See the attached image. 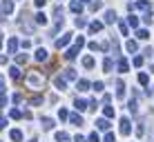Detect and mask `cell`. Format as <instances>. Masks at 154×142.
Segmentation results:
<instances>
[{
  "label": "cell",
  "mask_w": 154,
  "mask_h": 142,
  "mask_svg": "<svg viewBox=\"0 0 154 142\" xmlns=\"http://www.w3.org/2000/svg\"><path fill=\"white\" fill-rule=\"evenodd\" d=\"M0 47H2V36H0Z\"/></svg>",
  "instance_id": "cell-59"
},
{
  "label": "cell",
  "mask_w": 154,
  "mask_h": 142,
  "mask_svg": "<svg viewBox=\"0 0 154 142\" xmlns=\"http://www.w3.org/2000/svg\"><path fill=\"white\" fill-rule=\"evenodd\" d=\"M29 142H38V138H36V135H34V138H31V140H29Z\"/></svg>",
  "instance_id": "cell-57"
},
{
  "label": "cell",
  "mask_w": 154,
  "mask_h": 142,
  "mask_svg": "<svg viewBox=\"0 0 154 142\" xmlns=\"http://www.w3.org/2000/svg\"><path fill=\"white\" fill-rule=\"evenodd\" d=\"M25 82H27V87L29 89H42L45 87V82H47V78H45V73H42L40 69H34V71H29L27 76H25Z\"/></svg>",
  "instance_id": "cell-1"
},
{
  "label": "cell",
  "mask_w": 154,
  "mask_h": 142,
  "mask_svg": "<svg viewBox=\"0 0 154 142\" xmlns=\"http://www.w3.org/2000/svg\"><path fill=\"white\" fill-rule=\"evenodd\" d=\"M11 11H14V0H2V13L9 16Z\"/></svg>",
  "instance_id": "cell-11"
},
{
  "label": "cell",
  "mask_w": 154,
  "mask_h": 142,
  "mask_svg": "<svg viewBox=\"0 0 154 142\" xmlns=\"http://www.w3.org/2000/svg\"><path fill=\"white\" fill-rule=\"evenodd\" d=\"M147 82H150V76H147V73H139V85L145 87Z\"/></svg>",
  "instance_id": "cell-30"
},
{
  "label": "cell",
  "mask_w": 154,
  "mask_h": 142,
  "mask_svg": "<svg viewBox=\"0 0 154 142\" xmlns=\"http://www.w3.org/2000/svg\"><path fill=\"white\" fill-rule=\"evenodd\" d=\"M125 49L130 51V54H136V51H139V45H136L134 40H127V42H125Z\"/></svg>",
  "instance_id": "cell-19"
},
{
  "label": "cell",
  "mask_w": 154,
  "mask_h": 142,
  "mask_svg": "<svg viewBox=\"0 0 154 142\" xmlns=\"http://www.w3.org/2000/svg\"><path fill=\"white\" fill-rule=\"evenodd\" d=\"M92 87H94V91H105V85H103L100 80H98V82H94Z\"/></svg>",
  "instance_id": "cell-38"
},
{
  "label": "cell",
  "mask_w": 154,
  "mask_h": 142,
  "mask_svg": "<svg viewBox=\"0 0 154 142\" xmlns=\"http://www.w3.org/2000/svg\"><path fill=\"white\" fill-rule=\"evenodd\" d=\"M34 58H36V60H38V62H45V60H47V58H49V56H47V51H45V49H36Z\"/></svg>",
  "instance_id": "cell-18"
},
{
  "label": "cell",
  "mask_w": 154,
  "mask_h": 142,
  "mask_svg": "<svg viewBox=\"0 0 154 142\" xmlns=\"http://www.w3.org/2000/svg\"><path fill=\"white\" fill-rule=\"evenodd\" d=\"M45 2H47V0H34L36 7H45Z\"/></svg>",
  "instance_id": "cell-51"
},
{
  "label": "cell",
  "mask_w": 154,
  "mask_h": 142,
  "mask_svg": "<svg viewBox=\"0 0 154 142\" xmlns=\"http://www.w3.org/2000/svg\"><path fill=\"white\" fill-rule=\"evenodd\" d=\"M9 118H14V120L23 118V111H20V109H11V111H9Z\"/></svg>",
  "instance_id": "cell-31"
},
{
  "label": "cell",
  "mask_w": 154,
  "mask_h": 142,
  "mask_svg": "<svg viewBox=\"0 0 154 142\" xmlns=\"http://www.w3.org/2000/svg\"><path fill=\"white\" fill-rule=\"evenodd\" d=\"M119 31H121V33H123V36H127V31H130V25L121 20V22H119Z\"/></svg>",
  "instance_id": "cell-28"
},
{
  "label": "cell",
  "mask_w": 154,
  "mask_h": 142,
  "mask_svg": "<svg viewBox=\"0 0 154 142\" xmlns=\"http://www.w3.org/2000/svg\"><path fill=\"white\" fill-rule=\"evenodd\" d=\"M83 45H85V38H83V36H78V38H76V47H78V49H81Z\"/></svg>",
  "instance_id": "cell-47"
},
{
  "label": "cell",
  "mask_w": 154,
  "mask_h": 142,
  "mask_svg": "<svg viewBox=\"0 0 154 142\" xmlns=\"http://www.w3.org/2000/svg\"><path fill=\"white\" fill-rule=\"evenodd\" d=\"M27 60H29V56H27V54H20V56H16V62H18V65H25Z\"/></svg>",
  "instance_id": "cell-35"
},
{
  "label": "cell",
  "mask_w": 154,
  "mask_h": 142,
  "mask_svg": "<svg viewBox=\"0 0 154 142\" xmlns=\"http://www.w3.org/2000/svg\"><path fill=\"white\" fill-rule=\"evenodd\" d=\"M103 142H114V135L109 133V131H105V140Z\"/></svg>",
  "instance_id": "cell-44"
},
{
  "label": "cell",
  "mask_w": 154,
  "mask_h": 142,
  "mask_svg": "<svg viewBox=\"0 0 154 142\" xmlns=\"http://www.w3.org/2000/svg\"><path fill=\"white\" fill-rule=\"evenodd\" d=\"M63 78H65L67 82H74V80H78V73H76V69H72V67H69V69L63 71Z\"/></svg>",
  "instance_id": "cell-4"
},
{
  "label": "cell",
  "mask_w": 154,
  "mask_h": 142,
  "mask_svg": "<svg viewBox=\"0 0 154 142\" xmlns=\"http://www.w3.org/2000/svg\"><path fill=\"white\" fill-rule=\"evenodd\" d=\"M0 129H7V120L5 118H0Z\"/></svg>",
  "instance_id": "cell-53"
},
{
  "label": "cell",
  "mask_w": 154,
  "mask_h": 142,
  "mask_svg": "<svg viewBox=\"0 0 154 142\" xmlns=\"http://www.w3.org/2000/svg\"><path fill=\"white\" fill-rule=\"evenodd\" d=\"M58 118H60L63 122H65V120H69V111H67V109H60V111H58Z\"/></svg>",
  "instance_id": "cell-34"
},
{
  "label": "cell",
  "mask_w": 154,
  "mask_h": 142,
  "mask_svg": "<svg viewBox=\"0 0 154 142\" xmlns=\"http://www.w3.org/2000/svg\"><path fill=\"white\" fill-rule=\"evenodd\" d=\"M69 9H72V11H74V13H81V9H83V4H81V2H72V4H69Z\"/></svg>",
  "instance_id": "cell-36"
},
{
  "label": "cell",
  "mask_w": 154,
  "mask_h": 142,
  "mask_svg": "<svg viewBox=\"0 0 154 142\" xmlns=\"http://www.w3.org/2000/svg\"><path fill=\"white\" fill-rule=\"evenodd\" d=\"M7 60H9L7 56H0V65H7Z\"/></svg>",
  "instance_id": "cell-55"
},
{
  "label": "cell",
  "mask_w": 154,
  "mask_h": 142,
  "mask_svg": "<svg viewBox=\"0 0 154 142\" xmlns=\"http://www.w3.org/2000/svg\"><path fill=\"white\" fill-rule=\"evenodd\" d=\"M116 89H119V91H116V98H123L125 96V85H123V80H119V82H116Z\"/></svg>",
  "instance_id": "cell-20"
},
{
  "label": "cell",
  "mask_w": 154,
  "mask_h": 142,
  "mask_svg": "<svg viewBox=\"0 0 154 142\" xmlns=\"http://www.w3.org/2000/svg\"><path fill=\"white\" fill-rule=\"evenodd\" d=\"M85 25H87V20H85L83 16H78L76 18V27H85Z\"/></svg>",
  "instance_id": "cell-40"
},
{
  "label": "cell",
  "mask_w": 154,
  "mask_h": 142,
  "mask_svg": "<svg viewBox=\"0 0 154 142\" xmlns=\"http://www.w3.org/2000/svg\"><path fill=\"white\" fill-rule=\"evenodd\" d=\"M5 104H7V98H5V93H2V96H0V107H5Z\"/></svg>",
  "instance_id": "cell-54"
},
{
  "label": "cell",
  "mask_w": 154,
  "mask_h": 142,
  "mask_svg": "<svg viewBox=\"0 0 154 142\" xmlns=\"http://www.w3.org/2000/svg\"><path fill=\"white\" fill-rule=\"evenodd\" d=\"M56 142H72V138H69L67 131H58L56 133Z\"/></svg>",
  "instance_id": "cell-16"
},
{
  "label": "cell",
  "mask_w": 154,
  "mask_h": 142,
  "mask_svg": "<svg viewBox=\"0 0 154 142\" xmlns=\"http://www.w3.org/2000/svg\"><path fill=\"white\" fill-rule=\"evenodd\" d=\"M105 22H107V25H114V22H116V13L112 11V9H109V11H105Z\"/></svg>",
  "instance_id": "cell-21"
},
{
  "label": "cell",
  "mask_w": 154,
  "mask_h": 142,
  "mask_svg": "<svg viewBox=\"0 0 154 142\" xmlns=\"http://www.w3.org/2000/svg\"><path fill=\"white\" fill-rule=\"evenodd\" d=\"M0 142H2V140H0Z\"/></svg>",
  "instance_id": "cell-60"
},
{
  "label": "cell",
  "mask_w": 154,
  "mask_h": 142,
  "mask_svg": "<svg viewBox=\"0 0 154 142\" xmlns=\"http://www.w3.org/2000/svg\"><path fill=\"white\" fill-rule=\"evenodd\" d=\"M136 38H139V40H147V38H150V31H147V29H139V31H136Z\"/></svg>",
  "instance_id": "cell-27"
},
{
  "label": "cell",
  "mask_w": 154,
  "mask_h": 142,
  "mask_svg": "<svg viewBox=\"0 0 154 142\" xmlns=\"http://www.w3.org/2000/svg\"><path fill=\"white\" fill-rule=\"evenodd\" d=\"M143 22H145V25H152V11H150V13H145V16H143Z\"/></svg>",
  "instance_id": "cell-43"
},
{
  "label": "cell",
  "mask_w": 154,
  "mask_h": 142,
  "mask_svg": "<svg viewBox=\"0 0 154 142\" xmlns=\"http://www.w3.org/2000/svg\"><path fill=\"white\" fill-rule=\"evenodd\" d=\"M54 85H56V89H60V91H65L67 89V80L63 76H58V78H54Z\"/></svg>",
  "instance_id": "cell-13"
},
{
  "label": "cell",
  "mask_w": 154,
  "mask_h": 142,
  "mask_svg": "<svg viewBox=\"0 0 154 142\" xmlns=\"http://www.w3.org/2000/svg\"><path fill=\"white\" fill-rule=\"evenodd\" d=\"M83 67H85V69H92V67H94V58L92 56H85L83 58Z\"/></svg>",
  "instance_id": "cell-26"
},
{
  "label": "cell",
  "mask_w": 154,
  "mask_h": 142,
  "mask_svg": "<svg viewBox=\"0 0 154 142\" xmlns=\"http://www.w3.org/2000/svg\"><path fill=\"white\" fill-rule=\"evenodd\" d=\"M5 93V82H2V78H0V96Z\"/></svg>",
  "instance_id": "cell-56"
},
{
  "label": "cell",
  "mask_w": 154,
  "mask_h": 142,
  "mask_svg": "<svg viewBox=\"0 0 154 142\" xmlns=\"http://www.w3.org/2000/svg\"><path fill=\"white\" fill-rule=\"evenodd\" d=\"M34 18H36V25H47V16L42 13V11H38Z\"/></svg>",
  "instance_id": "cell-25"
},
{
  "label": "cell",
  "mask_w": 154,
  "mask_h": 142,
  "mask_svg": "<svg viewBox=\"0 0 154 142\" xmlns=\"http://www.w3.org/2000/svg\"><path fill=\"white\" fill-rule=\"evenodd\" d=\"M9 138H11L14 142H23V131L20 129H11L9 131Z\"/></svg>",
  "instance_id": "cell-12"
},
{
  "label": "cell",
  "mask_w": 154,
  "mask_h": 142,
  "mask_svg": "<svg viewBox=\"0 0 154 142\" xmlns=\"http://www.w3.org/2000/svg\"><path fill=\"white\" fill-rule=\"evenodd\" d=\"M9 78H11L14 82H18V80H23V71L18 69V67H11L9 69Z\"/></svg>",
  "instance_id": "cell-6"
},
{
  "label": "cell",
  "mask_w": 154,
  "mask_h": 142,
  "mask_svg": "<svg viewBox=\"0 0 154 142\" xmlns=\"http://www.w3.org/2000/svg\"><path fill=\"white\" fill-rule=\"evenodd\" d=\"M89 87H92V85H89V80H85V78L76 80V89H78V91H87Z\"/></svg>",
  "instance_id": "cell-14"
},
{
  "label": "cell",
  "mask_w": 154,
  "mask_h": 142,
  "mask_svg": "<svg viewBox=\"0 0 154 142\" xmlns=\"http://www.w3.org/2000/svg\"><path fill=\"white\" fill-rule=\"evenodd\" d=\"M69 122L74 124V127H83V118L78 113H69Z\"/></svg>",
  "instance_id": "cell-15"
},
{
  "label": "cell",
  "mask_w": 154,
  "mask_h": 142,
  "mask_svg": "<svg viewBox=\"0 0 154 142\" xmlns=\"http://www.w3.org/2000/svg\"><path fill=\"white\" fill-rule=\"evenodd\" d=\"M112 67H114L112 58H105V60H103V69H105V71H112Z\"/></svg>",
  "instance_id": "cell-29"
},
{
  "label": "cell",
  "mask_w": 154,
  "mask_h": 142,
  "mask_svg": "<svg viewBox=\"0 0 154 142\" xmlns=\"http://www.w3.org/2000/svg\"><path fill=\"white\" fill-rule=\"evenodd\" d=\"M11 100H14V104H18L20 100H23V96H20V93H14V96H11Z\"/></svg>",
  "instance_id": "cell-48"
},
{
  "label": "cell",
  "mask_w": 154,
  "mask_h": 142,
  "mask_svg": "<svg viewBox=\"0 0 154 142\" xmlns=\"http://www.w3.org/2000/svg\"><path fill=\"white\" fill-rule=\"evenodd\" d=\"M100 29H103V22H98V20H96V22H92V25H89V33H98Z\"/></svg>",
  "instance_id": "cell-24"
},
{
  "label": "cell",
  "mask_w": 154,
  "mask_h": 142,
  "mask_svg": "<svg viewBox=\"0 0 154 142\" xmlns=\"http://www.w3.org/2000/svg\"><path fill=\"white\" fill-rule=\"evenodd\" d=\"M116 67H119V71H121V73H127V71H130V62H127L125 58H119Z\"/></svg>",
  "instance_id": "cell-9"
},
{
  "label": "cell",
  "mask_w": 154,
  "mask_h": 142,
  "mask_svg": "<svg viewBox=\"0 0 154 142\" xmlns=\"http://www.w3.org/2000/svg\"><path fill=\"white\" fill-rule=\"evenodd\" d=\"M103 118H114V107H107V104H103Z\"/></svg>",
  "instance_id": "cell-22"
},
{
  "label": "cell",
  "mask_w": 154,
  "mask_h": 142,
  "mask_svg": "<svg viewBox=\"0 0 154 142\" xmlns=\"http://www.w3.org/2000/svg\"><path fill=\"white\" fill-rule=\"evenodd\" d=\"M40 122H42V129H51V127H54V120H51V118H47V115H42V118H40Z\"/></svg>",
  "instance_id": "cell-23"
},
{
  "label": "cell",
  "mask_w": 154,
  "mask_h": 142,
  "mask_svg": "<svg viewBox=\"0 0 154 142\" xmlns=\"http://www.w3.org/2000/svg\"><path fill=\"white\" fill-rule=\"evenodd\" d=\"M143 133H145V129H143V124H139V127H136V135L143 138Z\"/></svg>",
  "instance_id": "cell-45"
},
{
  "label": "cell",
  "mask_w": 154,
  "mask_h": 142,
  "mask_svg": "<svg viewBox=\"0 0 154 142\" xmlns=\"http://www.w3.org/2000/svg\"><path fill=\"white\" fill-rule=\"evenodd\" d=\"M127 25H130V27H139V18H136V16H130V18H127Z\"/></svg>",
  "instance_id": "cell-37"
},
{
  "label": "cell",
  "mask_w": 154,
  "mask_h": 142,
  "mask_svg": "<svg viewBox=\"0 0 154 142\" xmlns=\"http://www.w3.org/2000/svg\"><path fill=\"white\" fill-rule=\"evenodd\" d=\"M127 107H130V111L134 113V115L139 113V104H136V100H130V104H127Z\"/></svg>",
  "instance_id": "cell-32"
},
{
  "label": "cell",
  "mask_w": 154,
  "mask_h": 142,
  "mask_svg": "<svg viewBox=\"0 0 154 142\" xmlns=\"http://www.w3.org/2000/svg\"><path fill=\"white\" fill-rule=\"evenodd\" d=\"M132 62H134V67H143V56H136Z\"/></svg>",
  "instance_id": "cell-42"
},
{
  "label": "cell",
  "mask_w": 154,
  "mask_h": 142,
  "mask_svg": "<svg viewBox=\"0 0 154 142\" xmlns=\"http://www.w3.org/2000/svg\"><path fill=\"white\" fill-rule=\"evenodd\" d=\"M87 107H89V111H96V100L89 98V100H87Z\"/></svg>",
  "instance_id": "cell-39"
},
{
  "label": "cell",
  "mask_w": 154,
  "mask_h": 142,
  "mask_svg": "<svg viewBox=\"0 0 154 142\" xmlns=\"http://www.w3.org/2000/svg\"><path fill=\"white\" fill-rule=\"evenodd\" d=\"M18 47H20L18 38H16V36H11V38H9V42H7V51H9V54H14V56H16V51H18Z\"/></svg>",
  "instance_id": "cell-3"
},
{
  "label": "cell",
  "mask_w": 154,
  "mask_h": 142,
  "mask_svg": "<svg viewBox=\"0 0 154 142\" xmlns=\"http://www.w3.org/2000/svg\"><path fill=\"white\" fill-rule=\"evenodd\" d=\"M89 49H92V51H98V49H100V45H96V42H89Z\"/></svg>",
  "instance_id": "cell-50"
},
{
  "label": "cell",
  "mask_w": 154,
  "mask_h": 142,
  "mask_svg": "<svg viewBox=\"0 0 154 142\" xmlns=\"http://www.w3.org/2000/svg\"><path fill=\"white\" fill-rule=\"evenodd\" d=\"M74 107H76V111H89L87 100H83V98H76V100H74Z\"/></svg>",
  "instance_id": "cell-5"
},
{
  "label": "cell",
  "mask_w": 154,
  "mask_h": 142,
  "mask_svg": "<svg viewBox=\"0 0 154 142\" xmlns=\"http://www.w3.org/2000/svg\"><path fill=\"white\" fill-rule=\"evenodd\" d=\"M72 36H74V33H65V36H60V38L56 40V49H63V47H65V45L72 40Z\"/></svg>",
  "instance_id": "cell-7"
},
{
  "label": "cell",
  "mask_w": 154,
  "mask_h": 142,
  "mask_svg": "<svg viewBox=\"0 0 154 142\" xmlns=\"http://www.w3.org/2000/svg\"><path fill=\"white\" fill-rule=\"evenodd\" d=\"M134 7L139 9V11H145V13H150V11H152V7H150V2H147V0H139Z\"/></svg>",
  "instance_id": "cell-8"
},
{
  "label": "cell",
  "mask_w": 154,
  "mask_h": 142,
  "mask_svg": "<svg viewBox=\"0 0 154 142\" xmlns=\"http://www.w3.org/2000/svg\"><path fill=\"white\" fill-rule=\"evenodd\" d=\"M87 140H89V142H98V133H89Z\"/></svg>",
  "instance_id": "cell-49"
},
{
  "label": "cell",
  "mask_w": 154,
  "mask_h": 142,
  "mask_svg": "<svg viewBox=\"0 0 154 142\" xmlns=\"http://www.w3.org/2000/svg\"><path fill=\"white\" fill-rule=\"evenodd\" d=\"M109 100H112V96H109V93H105V96H103V104H107Z\"/></svg>",
  "instance_id": "cell-52"
},
{
  "label": "cell",
  "mask_w": 154,
  "mask_h": 142,
  "mask_svg": "<svg viewBox=\"0 0 154 142\" xmlns=\"http://www.w3.org/2000/svg\"><path fill=\"white\" fill-rule=\"evenodd\" d=\"M81 2H85V4H87V2H92V0H81Z\"/></svg>",
  "instance_id": "cell-58"
},
{
  "label": "cell",
  "mask_w": 154,
  "mask_h": 142,
  "mask_svg": "<svg viewBox=\"0 0 154 142\" xmlns=\"http://www.w3.org/2000/svg\"><path fill=\"white\" fill-rule=\"evenodd\" d=\"M119 129H121V133H123V135H130V131H132V122H130L127 118H121Z\"/></svg>",
  "instance_id": "cell-2"
},
{
  "label": "cell",
  "mask_w": 154,
  "mask_h": 142,
  "mask_svg": "<svg viewBox=\"0 0 154 142\" xmlns=\"http://www.w3.org/2000/svg\"><path fill=\"white\" fill-rule=\"evenodd\" d=\"M38 107V104H42V96H36V98H31V107Z\"/></svg>",
  "instance_id": "cell-41"
},
{
  "label": "cell",
  "mask_w": 154,
  "mask_h": 142,
  "mask_svg": "<svg viewBox=\"0 0 154 142\" xmlns=\"http://www.w3.org/2000/svg\"><path fill=\"white\" fill-rule=\"evenodd\" d=\"M96 127H98V131H109V120L107 118H98L96 120Z\"/></svg>",
  "instance_id": "cell-10"
},
{
  "label": "cell",
  "mask_w": 154,
  "mask_h": 142,
  "mask_svg": "<svg viewBox=\"0 0 154 142\" xmlns=\"http://www.w3.org/2000/svg\"><path fill=\"white\" fill-rule=\"evenodd\" d=\"M74 142H87V138H85V135H81V133H78V135H74Z\"/></svg>",
  "instance_id": "cell-46"
},
{
  "label": "cell",
  "mask_w": 154,
  "mask_h": 142,
  "mask_svg": "<svg viewBox=\"0 0 154 142\" xmlns=\"http://www.w3.org/2000/svg\"><path fill=\"white\" fill-rule=\"evenodd\" d=\"M100 7H103V2H100V0H94V2H89V9H92V11H98Z\"/></svg>",
  "instance_id": "cell-33"
},
{
  "label": "cell",
  "mask_w": 154,
  "mask_h": 142,
  "mask_svg": "<svg viewBox=\"0 0 154 142\" xmlns=\"http://www.w3.org/2000/svg\"><path fill=\"white\" fill-rule=\"evenodd\" d=\"M76 56H78V47H76V45H74V47H69V49L65 51V58H67V60H74Z\"/></svg>",
  "instance_id": "cell-17"
}]
</instances>
